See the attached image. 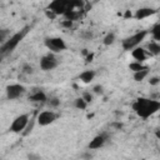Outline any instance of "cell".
Wrapping results in <instances>:
<instances>
[{"label":"cell","instance_id":"cell-1","mask_svg":"<svg viewBox=\"0 0 160 160\" xmlns=\"http://www.w3.org/2000/svg\"><path fill=\"white\" fill-rule=\"evenodd\" d=\"M132 110L139 118L146 120L160 110V101L150 98H138L132 102Z\"/></svg>","mask_w":160,"mask_h":160},{"label":"cell","instance_id":"cell-2","mask_svg":"<svg viewBox=\"0 0 160 160\" xmlns=\"http://www.w3.org/2000/svg\"><path fill=\"white\" fill-rule=\"evenodd\" d=\"M28 29H29V26H25L22 30H20L19 32L14 34L8 41H5V42L1 45V48H0V52H1V55H6V54L11 52V51L20 44V41L24 39V36H25L26 32H28Z\"/></svg>","mask_w":160,"mask_h":160},{"label":"cell","instance_id":"cell-3","mask_svg":"<svg viewBox=\"0 0 160 160\" xmlns=\"http://www.w3.org/2000/svg\"><path fill=\"white\" fill-rule=\"evenodd\" d=\"M148 32L149 31H146V30H141V31H139V32H136V34H134V35L124 39L122 42H121L122 49L124 50H132L134 48H136L145 39V36L148 35Z\"/></svg>","mask_w":160,"mask_h":160},{"label":"cell","instance_id":"cell-4","mask_svg":"<svg viewBox=\"0 0 160 160\" xmlns=\"http://www.w3.org/2000/svg\"><path fill=\"white\" fill-rule=\"evenodd\" d=\"M44 44L51 52H61L66 50V44L61 38H48Z\"/></svg>","mask_w":160,"mask_h":160},{"label":"cell","instance_id":"cell-5","mask_svg":"<svg viewBox=\"0 0 160 160\" xmlns=\"http://www.w3.org/2000/svg\"><path fill=\"white\" fill-rule=\"evenodd\" d=\"M29 115L28 114H21V115H19L14 121H12V124L10 125V131L11 132H16V134H20V132H22L24 130H25V128L28 126V124H29Z\"/></svg>","mask_w":160,"mask_h":160},{"label":"cell","instance_id":"cell-6","mask_svg":"<svg viewBox=\"0 0 160 160\" xmlns=\"http://www.w3.org/2000/svg\"><path fill=\"white\" fill-rule=\"evenodd\" d=\"M58 59L55 58L54 54H48V55H44L41 59H40V68L41 70L44 71H49V70H52L58 66Z\"/></svg>","mask_w":160,"mask_h":160},{"label":"cell","instance_id":"cell-7","mask_svg":"<svg viewBox=\"0 0 160 160\" xmlns=\"http://www.w3.org/2000/svg\"><path fill=\"white\" fill-rule=\"evenodd\" d=\"M58 115L54 112V111H50V110H45V111H41L39 115H38V122L40 126H46V125H50L52 124L55 120H56Z\"/></svg>","mask_w":160,"mask_h":160},{"label":"cell","instance_id":"cell-8","mask_svg":"<svg viewBox=\"0 0 160 160\" xmlns=\"http://www.w3.org/2000/svg\"><path fill=\"white\" fill-rule=\"evenodd\" d=\"M25 91V88L20 84H11L6 88V96L10 100L18 99L20 95H22V92Z\"/></svg>","mask_w":160,"mask_h":160},{"label":"cell","instance_id":"cell-9","mask_svg":"<svg viewBox=\"0 0 160 160\" xmlns=\"http://www.w3.org/2000/svg\"><path fill=\"white\" fill-rule=\"evenodd\" d=\"M106 139H108V136L105 135V134H100V135H96L90 142H89V145H88V148L89 149H91V150H96V149H100V148H102L104 145H105V141H106Z\"/></svg>","mask_w":160,"mask_h":160},{"label":"cell","instance_id":"cell-10","mask_svg":"<svg viewBox=\"0 0 160 160\" xmlns=\"http://www.w3.org/2000/svg\"><path fill=\"white\" fill-rule=\"evenodd\" d=\"M155 12H156L155 9H151V8H140V9L136 10L134 18H135L136 20H142V19H145V18H149V16L154 15Z\"/></svg>","mask_w":160,"mask_h":160},{"label":"cell","instance_id":"cell-11","mask_svg":"<svg viewBox=\"0 0 160 160\" xmlns=\"http://www.w3.org/2000/svg\"><path fill=\"white\" fill-rule=\"evenodd\" d=\"M29 100L30 101H34V102H46L48 101V96H46V94L44 91L38 90L32 95L29 96Z\"/></svg>","mask_w":160,"mask_h":160},{"label":"cell","instance_id":"cell-12","mask_svg":"<svg viewBox=\"0 0 160 160\" xmlns=\"http://www.w3.org/2000/svg\"><path fill=\"white\" fill-rule=\"evenodd\" d=\"M131 56H132L136 61L141 62V61H144V60L146 59V52H145V50H144L142 48H138V46H136V48L132 49Z\"/></svg>","mask_w":160,"mask_h":160},{"label":"cell","instance_id":"cell-13","mask_svg":"<svg viewBox=\"0 0 160 160\" xmlns=\"http://www.w3.org/2000/svg\"><path fill=\"white\" fill-rule=\"evenodd\" d=\"M94 78H95V71L94 70H85L79 75V79L85 84H89L90 81H92Z\"/></svg>","mask_w":160,"mask_h":160},{"label":"cell","instance_id":"cell-14","mask_svg":"<svg viewBox=\"0 0 160 160\" xmlns=\"http://www.w3.org/2000/svg\"><path fill=\"white\" fill-rule=\"evenodd\" d=\"M148 49L150 51V54L152 55H159L160 54V44L156 41H151L148 44Z\"/></svg>","mask_w":160,"mask_h":160},{"label":"cell","instance_id":"cell-15","mask_svg":"<svg viewBox=\"0 0 160 160\" xmlns=\"http://www.w3.org/2000/svg\"><path fill=\"white\" fill-rule=\"evenodd\" d=\"M88 104H89V102H86V101L84 100V98H82V96H81V98L75 99V101H74L75 108H76V109H79V110H85V109L88 108Z\"/></svg>","mask_w":160,"mask_h":160},{"label":"cell","instance_id":"cell-16","mask_svg":"<svg viewBox=\"0 0 160 160\" xmlns=\"http://www.w3.org/2000/svg\"><path fill=\"white\" fill-rule=\"evenodd\" d=\"M129 69L131 70V71H134V72H136V71H140V70H145V69H148L146 66H144L141 62H139V61H134V62H130L129 64Z\"/></svg>","mask_w":160,"mask_h":160},{"label":"cell","instance_id":"cell-17","mask_svg":"<svg viewBox=\"0 0 160 160\" xmlns=\"http://www.w3.org/2000/svg\"><path fill=\"white\" fill-rule=\"evenodd\" d=\"M148 74H149L148 69H145V70H140V71H136V72H134V80H135V81H142V80L148 76Z\"/></svg>","mask_w":160,"mask_h":160},{"label":"cell","instance_id":"cell-18","mask_svg":"<svg viewBox=\"0 0 160 160\" xmlns=\"http://www.w3.org/2000/svg\"><path fill=\"white\" fill-rule=\"evenodd\" d=\"M114 41H115V34H114V32H108V34H106V36H105V38H104V40H102L104 45H106V46H109V45L114 44Z\"/></svg>","mask_w":160,"mask_h":160},{"label":"cell","instance_id":"cell-19","mask_svg":"<svg viewBox=\"0 0 160 160\" xmlns=\"http://www.w3.org/2000/svg\"><path fill=\"white\" fill-rule=\"evenodd\" d=\"M150 32H151V35H152V38H154L155 40H160V22L156 24V25L150 30Z\"/></svg>","mask_w":160,"mask_h":160},{"label":"cell","instance_id":"cell-20","mask_svg":"<svg viewBox=\"0 0 160 160\" xmlns=\"http://www.w3.org/2000/svg\"><path fill=\"white\" fill-rule=\"evenodd\" d=\"M48 104H49L51 108H58V106L60 105V100H59L58 98H51V99L48 100Z\"/></svg>","mask_w":160,"mask_h":160},{"label":"cell","instance_id":"cell-21","mask_svg":"<svg viewBox=\"0 0 160 160\" xmlns=\"http://www.w3.org/2000/svg\"><path fill=\"white\" fill-rule=\"evenodd\" d=\"M61 26L65 28V29H70V28H72V20H68V19H65L64 21H61Z\"/></svg>","mask_w":160,"mask_h":160},{"label":"cell","instance_id":"cell-22","mask_svg":"<svg viewBox=\"0 0 160 160\" xmlns=\"http://www.w3.org/2000/svg\"><path fill=\"white\" fill-rule=\"evenodd\" d=\"M45 15H46V18H48V19H50V20H54V19L58 16L54 11H51V10H49V9H48V10H45Z\"/></svg>","mask_w":160,"mask_h":160},{"label":"cell","instance_id":"cell-23","mask_svg":"<svg viewBox=\"0 0 160 160\" xmlns=\"http://www.w3.org/2000/svg\"><path fill=\"white\" fill-rule=\"evenodd\" d=\"M149 84H150V85H152V86H155V85L160 84V78H158V76H152V78L149 80Z\"/></svg>","mask_w":160,"mask_h":160},{"label":"cell","instance_id":"cell-24","mask_svg":"<svg viewBox=\"0 0 160 160\" xmlns=\"http://www.w3.org/2000/svg\"><path fill=\"white\" fill-rule=\"evenodd\" d=\"M82 98H84V100H85L86 102H91V101H92V95H91L90 92H84V94H82Z\"/></svg>","mask_w":160,"mask_h":160},{"label":"cell","instance_id":"cell-25","mask_svg":"<svg viewBox=\"0 0 160 160\" xmlns=\"http://www.w3.org/2000/svg\"><path fill=\"white\" fill-rule=\"evenodd\" d=\"M92 90H94V92L98 94V95H101V94H102V86H101V85H95V86L92 88Z\"/></svg>","mask_w":160,"mask_h":160},{"label":"cell","instance_id":"cell-26","mask_svg":"<svg viewBox=\"0 0 160 160\" xmlns=\"http://www.w3.org/2000/svg\"><path fill=\"white\" fill-rule=\"evenodd\" d=\"M32 126H34V122H32V121H30V122L28 124V126L25 128V131H24L22 134H24V135H28V134H29V132L32 130Z\"/></svg>","mask_w":160,"mask_h":160},{"label":"cell","instance_id":"cell-27","mask_svg":"<svg viewBox=\"0 0 160 160\" xmlns=\"http://www.w3.org/2000/svg\"><path fill=\"white\" fill-rule=\"evenodd\" d=\"M92 59H94V52H89V54L85 56V62L89 64V62L92 61Z\"/></svg>","mask_w":160,"mask_h":160},{"label":"cell","instance_id":"cell-28","mask_svg":"<svg viewBox=\"0 0 160 160\" xmlns=\"http://www.w3.org/2000/svg\"><path fill=\"white\" fill-rule=\"evenodd\" d=\"M22 71H24L25 74H31V72H32V68H31L30 65H24V66H22Z\"/></svg>","mask_w":160,"mask_h":160},{"label":"cell","instance_id":"cell-29","mask_svg":"<svg viewBox=\"0 0 160 160\" xmlns=\"http://www.w3.org/2000/svg\"><path fill=\"white\" fill-rule=\"evenodd\" d=\"M131 18H134L132 12H131L130 10H126V11H125V14H124V19H131Z\"/></svg>","mask_w":160,"mask_h":160},{"label":"cell","instance_id":"cell-30","mask_svg":"<svg viewBox=\"0 0 160 160\" xmlns=\"http://www.w3.org/2000/svg\"><path fill=\"white\" fill-rule=\"evenodd\" d=\"M81 36H82V38H85V39H90V38H92V34H91V31H90V30H88L86 32L81 34Z\"/></svg>","mask_w":160,"mask_h":160},{"label":"cell","instance_id":"cell-31","mask_svg":"<svg viewBox=\"0 0 160 160\" xmlns=\"http://www.w3.org/2000/svg\"><path fill=\"white\" fill-rule=\"evenodd\" d=\"M111 126H114V128H116V129H121V128H122V124H121V122H112Z\"/></svg>","mask_w":160,"mask_h":160},{"label":"cell","instance_id":"cell-32","mask_svg":"<svg viewBox=\"0 0 160 160\" xmlns=\"http://www.w3.org/2000/svg\"><path fill=\"white\" fill-rule=\"evenodd\" d=\"M81 54H82L84 56H86V55L89 54V51H88V49H82V50H81Z\"/></svg>","mask_w":160,"mask_h":160},{"label":"cell","instance_id":"cell-33","mask_svg":"<svg viewBox=\"0 0 160 160\" xmlns=\"http://www.w3.org/2000/svg\"><path fill=\"white\" fill-rule=\"evenodd\" d=\"M155 136H156L158 139H160V130H156V131H155Z\"/></svg>","mask_w":160,"mask_h":160},{"label":"cell","instance_id":"cell-34","mask_svg":"<svg viewBox=\"0 0 160 160\" xmlns=\"http://www.w3.org/2000/svg\"><path fill=\"white\" fill-rule=\"evenodd\" d=\"M159 119H160V116H159Z\"/></svg>","mask_w":160,"mask_h":160}]
</instances>
